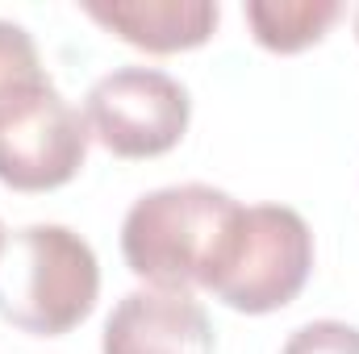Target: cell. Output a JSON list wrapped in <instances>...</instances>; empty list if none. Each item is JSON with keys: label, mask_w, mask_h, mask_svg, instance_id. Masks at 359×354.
I'll return each mask as SVG.
<instances>
[{"label": "cell", "mask_w": 359, "mask_h": 354, "mask_svg": "<svg viewBox=\"0 0 359 354\" xmlns=\"http://www.w3.org/2000/svg\"><path fill=\"white\" fill-rule=\"evenodd\" d=\"M339 17V0H247V25L255 42L276 55H297L322 42Z\"/></svg>", "instance_id": "cell-8"}, {"label": "cell", "mask_w": 359, "mask_h": 354, "mask_svg": "<svg viewBox=\"0 0 359 354\" xmlns=\"http://www.w3.org/2000/svg\"><path fill=\"white\" fill-rule=\"evenodd\" d=\"M84 13L147 55H176L205 46L222 17L213 0H88Z\"/></svg>", "instance_id": "cell-7"}, {"label": "cell", "mask_w": 359, "mask_h": 354, "mask_svg": "<svg viewBox=\"0 0 359 354\" xmlns=\"http://www.w3.org/2000/svg\"><path fill=\"white\" fill-rule=\"evenodd\" d=\"M55 92L34 38L17 21H0V125Z\"/></svg>", "instance_id": "cell-9"}, {"label": "cell", "mask_w": 359, "mask_h": 354, "mask_svg": "<svg viewBox=\"0 0 359 354\" xmlns=\"http://www.w3.org/2000/svg\"><path fill=\"white\" fill-rule=\"evenodd\" d=\"M313 271V234L288 204H243L222 263L213 267L205 292L226 309L264 317L301 296Z\"/></svg>", "instance_id": "cell-3"}, {"label": "cell", "mask_w": 359, "mask_h": 354, "mask_svg": "<svg viewBox=\"0 0 359 354\" xmlns=\"http://www.w3.org/2000/svg\"><path fill=\"white\" fill-rule=\"evenodd\" d=\"M355 38H359V8H355Z\"/></svg>", "instance_id": "cell-12"}, {"label": "cell", "mask_w": 359, "mask_h": 354, "mask_svg": "<svg viewBox=\"0 0 359 354\" xmlns=\"http://www.w3.org/2000/svg\"><path fill=\"white\" fill-rule=\"evenodd\" d=\"M92 129L59 88L0 125V183L17 192H50L80 176Z\"/></svg>", "instance_id": "cell-5"}, {"label": "cell", "mask_w": 359, "mask_h": 354, "mask_svg": "<svg viewBox=\"0 0 359 354\" xmlns=\"http://www.w3.org/2000/svg\"><path fill=\"white\" fill-rule=\"evenodd\" d=\"M4 238H8V234H4V221H0V250H4Z\"/></svg>", "instance_id": "cell-11"}, {"label": "cell", "mask_w": 359, "mask_h": 354, "mask_svg": "<svg viewBox=\"0 0 359 354\" xmlns=\"http://www.w3.org/2000/svg\"><path fill=\"white\" fill-rule=\"evenodd\" d=\"M243 204L209 183H176L147 192L121 221L126 267L151 288H205L222 263Z\"/></svg>", "instance_id": "cell-1"}, {"label": "cell", "mask_w": 359, "mask_h": 354, "mask_svg": "<svg viewBox=\"0 0 359 354\" xmlns=\"http://www.w3.org/2000/svg\"><path fill=\"white\" fill-rule=\"evenodd\" d=\"M100 296L92 246L67 225H25L0 250V317L34 338L72 334Z\"/></svg>", "instance_id": "cell-2"}, {"label": "cell", "mask_w": 359, "mask_h": 354, "mask_svg": "<svg viewBox=\"0 0 359 354\" xmlns=\"http://www.w3.org/2000/svg\"><path fill=\"white\" fill-rule=\"evenodd\" d=\"M100 354H213V325L192 292L138 288L109 313Z\"/></svg>", "instance_id": "cell-6"}, {"label": "cell", "mask_w": 359, "mask_h": 354, "mask_svg": "<svg viewBox=\"0 0 359 354\" xmlns=\"http://www.w3.org/2000/svg\"><path fill=\"white\" fill-rule=\"evenodd\" d=\"M188 88L159 67H117L88 88L84 121L117 159H159L188 134Z\"/></svg>", "instance_id": "cell-4"}, {"label": "cell", "mask_w": 359, "mask_h": 354, "mask_svg": "<svg viewBox=\"0 0 359 354\" xmlns=\"http://www.w3.org/2000/svg\"><path fill=\"white\" fill-rule=\"evenodd\" d=\"M280 354H359V330L347 321H309L284 342Z\"/></svg>", "instance_id": "cell-10"}]
</instances>
